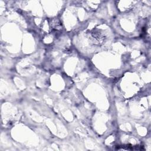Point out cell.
Listing matches in <instances>:
<instances>
[{"label":"cell","instance_id":"6da1fadb","mask_svg":"<svg viewBox=\"0 0 151 151\" xmlns=\"http://www.w3.org/2000/svg\"><path fill=\"white\" fill-rule=\"evenodd\" d=\"M51 28L56 31H59L62 29V26L60 21L58 19H53L51 23Z\"/></svg>","mask_w":151,"mask_h":151}]
</instances>
